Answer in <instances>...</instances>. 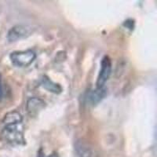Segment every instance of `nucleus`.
<instances>
[{
    "mask_svg": "<svg viewBox=\"0 0 157 157\" xmlns=\"http://www.w3.org/2000/svg\"><path fill=\"white\" fill-rule=\"evenodd\" d=\"M0 139L11 146H20L25 144L22 123L5 125L0 133Z\"/></svg>",
    "mask_w": 157,
    "mask_h": 157,
    "instance_id": "nucleus-1",
    "label": "nucleus"
},
{
    "mask_svg": "<svg viewBox=\"0 0 157 157\" xmlns=\"http://www.w3.org/2000/svg\"><path fill=\"white\" fill-rule=\"evenodd\" d=\"M33 32V29L32 26L24 25H18L10 29L7 34V39L10 42L17 41L19 39H24Z\"/></svg>",
    "mask_w": 157,
    "mask_h": 157,
    "instance_id": "nucleus-4",
    "label": "nucleus"
},
{
    "mask_svg": "<svg viewBox=\"0 0 157 157\" xmlns=\"http://www.w3.org/2000/svg\"><path fill=\"white\" fill-rule=\"evenodd\" d=\"M1 93H2V86H1V76H0V96H1Z\"/></svg>",
    "mask_w": 157,
    "mask_h": 157,
    "instance_id": "nucleus-10",
    "label": "nucleus"
},
{
    "mask_svg": "<svg viewBox=\"0 0 157 157\" xmlns=\"http://www.w3.org/2000/svg\"><path fill=\"white\" fill-rule=\"evenodd\" d=\"M106 95V89L105 87L101 88H96L94 90L90 91L88 94L87 96V101L91 105H97L98 103L101 101L105 98Z\"/></svg>",
    "mask_w": 157,
    "mask_h": 157,
    "instance_id": "nucleus-6",
    "label": "nucleus"
},
{
    "mask_svg": "<svg viewBox=\"0 0 157 157\" xmlns=\"http://www.w3.org/2000/svg\"><path fill=\"white\" fill-rule=\"evenodd\" d=\"M112 73V61L109 56H105L101 63V69L97 79V88L105 86V84L109 80Z\"/></svg>",
    "mask_w": 157,
    "mask_h": 157,
    "instance_id": "nucleus-3",
    "label": "nucleus"
},
{
    "mask_svg": "<svg viewBox=\"0 0 157 157\" xmlns=\"http://www.w3.org/2000/svg\"><path fill=\"white\" fill-rule=\"evenodd\" d=\"M45 107L46 102L39 98H31L29 99L26 105V109L31 117L37 116Z\"/></svg>",
    "mask_w": 157,
    "mask_h": 157,
    "instance_id": "nucleus-5",
    "label": "nucleus"
},
{
    "mask_svg": "<svg viewBox=\"0 0 157 157\" xmlns=\"http://www.w3.org/2000/svg\"><path fill=\"white\" fill-rule=\"evenodd\" d=\"M47 157H58V155H57V153H53V154H51V155H50L49 156H47Z\"/></svg>",
    "mask_w": 157,
    "mask_h": 157,
    "instance_id": "nucleus-9",
    "label": "nucleus"
},
{
    "mask_svg": "<svg viewBox=\"0 0 157 157\" xmlns=\"http://www.w3.org/2000/svg\"><path fill=\"white\" fill-rule=\"evenodd\" d=\"M10 58L14 66L18 68H25L34 62L36 58V54L32 50L14 51L11 53Z\"/></svg>",
    "mask_w": 157,
    "mask_h": 157,
    "instance_id": "nucleus-2",
    "label": "nucleus"
},
{
    "mask_svg": "<svg viewBox=\"0 0 157 157\" xmlns=\"http://www.w3.org/2000/svg\"><path fill=\"white\" fill-rule=\"evenodd\" d=\"M41 84L42 86L44 89L48 90L49 92H51V93L58 94L61 93V91H62V88H61V86L59 84L53 82L50 78H48L46 75L43 76V78H42L41 80Z\"/></svg>",
    "mask_w": 157,
    "mask_h": 157,
    "instance_id": "nucleus-7",
    "label": "nucleus"
},
{
    "mask_svg": "<svg viewBox=\"0 0 157 157\" xmlns=\"http://www.w3.org/2000/svg\"><path fill=\"white\" fill-rule=\"evenodd\" d=\"M22 120H23V118H22L21 113L17 112V111H12L4 116L3 123L5 125L21 123Z\"/></svg>",
    "mask_w": 157,
    "mask_h": 157,
    "instance_id": "nucleus-8",
    "label": "nucleus"
}]
</instances>
